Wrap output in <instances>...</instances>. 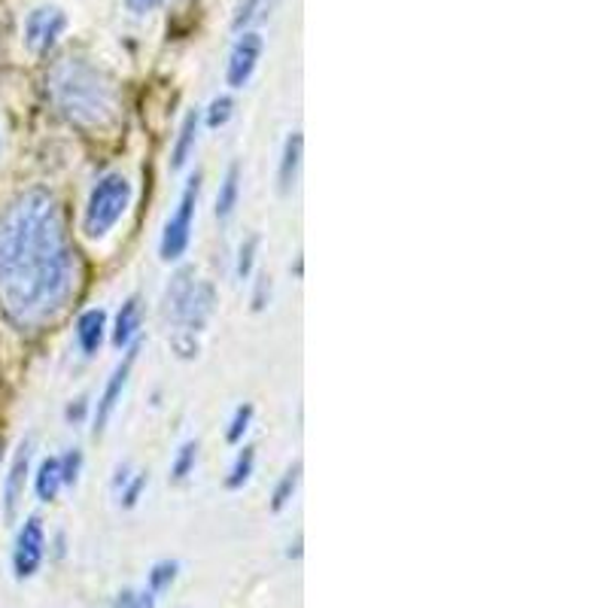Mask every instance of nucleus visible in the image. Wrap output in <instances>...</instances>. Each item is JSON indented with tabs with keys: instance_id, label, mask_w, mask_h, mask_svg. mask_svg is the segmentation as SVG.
Masks as SVG:
<instances>
[{
	"instance_id": "nucleus-20",
	"label": "nucleus",
	"mask_w": 608,
	"mask_h": 608,
	"mask_svg": "<svg viewBox=\"0 0 608 608\" xmlns=\"http://www.w3.org/2000/svg\"><path fill=\"white\" fill-rule=\"evenodd\" d=\"M195 459H198V442H186L180 447L177 459H174V469H171L174 481H186L189 478L192 469H195Z\"/></svg>"
},
{
	"instance_id": "nucleus-21",
	"label": "nucleus",
	"mask_w": 608,
	"mask_h": 608,
	"mask_svg": "<svg viewBox=\"0 0 608 608\" xmlns=\"http://www.w3.org/2000/svg\"><path fill=\"white\" fill-rule=\"evenodd\" d=\"M250 420H253V405H241L231 417V426H228L226 438L228 444H238L243 438V432L250 430Z\"/></svg>"
},
{
	"instance_id": "nucleus-23",
	"label": "nucleus",
	"mask_w": 608,
	"mask_h": 608,
	"mask_svg": "<svg viewBox=\"0 0 608 608\" xmlns=\"http://www.w3.org/2000/svg\"><path fill=\"white\" fill-rule=\"evenodd\" d=\"M231 110H235V104L231 98H216L210 104V110H207V128H222L231 119Z\"/></svg>"
},
{
	"instance_id": "nucleus-9",
	"label": "nucleus",
	"mask_w": 608,
	"mask_h": 608,
	"mask_svg": "<svg viewBox=\"0 0 608 608\" xmlns=\"http://www.w3.org/2000/svg\"><path fill=\"white\" fill-rule=\"evenodd\" d=\"M134 359H138V347H131L126 354V359L116 366V371L107 380V387H104L101 402H98V414H95V435H101L107 430V423L113 417L116 405L122 402V393H126V383L128 374H131V368H134Z\"/></svg>"
},
{
	"instance_id": "nucleus-27",
	"label": "nucleus",
	"mask_w": 608,
	"mask_h": 608,
	"mask_svg": "<svg viewBox=\"0 0 608 608\" xmlns=\"http://www.w3.org/2000/svg\"><path fill=\"white\" fill-rule=\"evenodd\" d=\"M126 3H128V10H131L134 15H150L155 13L165 0H126Z\"/></svg>"
},
{
	"instance_id": "nucleus-5",
	"label": "nucleus",
	"mask_w": 608,
	"mask_h": 608,
	"mask_svg": "<svg viewBox=\"0 0 608 608\" xmlns=\"http://www.w3.org/2000/svg\"><path fill=\"white\" fill-rule=\"evenodd\" d=\"M198 192H202V174H195V177L186 183L177 210H174V216L167 219L165 235H162V259H165V262H177L180 256L186 253V247H189L192 219H195Z\"/></svg>"
},
{
	"instance_id": "nucleus-2",
	"label": "nucleus",
	"mask_w": 608,
	"mask_h": 608,
	"mask_svg": "<svg viewBox=\"0 0 608 608\" xmlns=\"http://www.w3.org/2000/svg\"><path fill=\"white\" fill-rule=\"evenodd\" d=\"M50 91L55 107L67 122L89 131L110 128L119 119V91L113 79L83 58H64L50 74Z\"/></svg>"
},
{
	"instance_id": "nucleus-16",
	"label": "nucleus",
	"mask_w": 608,
	"mask_h": 608,
	"mask_svg": "<svg viewBox=\"0 0 608 608\" xmlns=\"http://www.w3.org/2000/svg\"><path fill=\"white\" fill-rule=\"evenodd\" d=\"M195 140H198V113L192 110V113H186V119H183L177 146H174V162H171L174 171H180V167L189 162L192 150H195Z\"/></svg>"
},
{
	"instance_id": "nucleus-15",
	"label": "nucleus",
	"mask_w": 608,
	"mask_h": 608,
	"mask_svg": "<svg viewBox=\"0 0 608 608\" xmlns=\"http://www.w3.org/2000/svg\"><path fill=\"white\" fill-rule=\"evenodd\" d=\"M62 463L52 456V459H43L37 469V481H34V487H37V496L43 499V502H52L55 496H58V490H62Z\"/></svg>"
},
{
	"instance_id": "nucleus-24",
	"label": "nucleus",
	"mask_w": 608,
	"mask_h": 608,
	"mask_svg": "<svg viewBox=\"0 0 608 608\" xmlns=\"http://www.w3.org/2000/svg\"><path fill=\"white\" fill-rule=\"evenodd\" d=\"M256 250H259V238H247L241 247V259H238V278H250V271H253L256 262Z\"/></svg>"
},
{
	"instance_id": "nucleus-3",
	"label": "nucleus",
	"mask_w": 608,
	"mask_h": 608,
	"mask_svg": "<svg viewBox=\"0 0 608 608\" xmlns=\"http://www.w3.org/2000/svg\"><path fill=\"white\" fill-rule=\"evenodd\" d=\"M214 304L216 292L210 283L195 280V271H180L165 292V317L177 326V332L195 335L214 314Z\"/></svg>"
},
{
	"instance_id": "nucleus-10",
	"label": "nucleus",
	"mask_w": 608,
	"mask_h": 608,
	"mask_svg": "<svg viewBox=\"0 0 608 608\" xmlns=\"http://www.w3.org/2000/svg\"><path fill=\"white\" fill-rule=\"evenodd\" d=\"M28 463H31V442L19 444L15 450L13 466H10V475H7V487H3V514L13 523L15 511L25 499V481H28Z\"/></svg>"
},
{
	"instance_id": "nucleus-1",
	"label": "nucleus",
	"mask_w": 608,
	"mask_h": 608,
	"mask_svg": "<svg viewBox=\"0 0 608 608\" xmlns=\"http://www.w3.org/2000/svg\"><path fill=\"white\" fill-rule=\"evenodd\" d=\"M74 250L58 202L22 192L0 216V302L22 326L55 317L74 292Z\"/></svg>"
},
{
	"instance_id": "nucleus-18",
	"label": "nucleus",
	"mask_w": 608,
	"mask_h": 608,
	"mask_svg": "<svg viewBox=\"0 0 608 608\" xmlns=\"http://www.w3.org/2000/svg\"><path fill=\"white\" fill-rule=\"evenodd\" d=\"M298 478H302V466L295 463V466H292V469L286 471L283 478H280L278 490H274V502H271V508H274V511H283V508L290 506L292 493H295V487H298Z\"/></svg>"
},
{
	"instance_id": "nucleus-28",
	"label": "nucleus",
	"mask_w": 608,
	"mask_h": 608,
	"mask_svg": "<svg viewBox=\"0 0 608 608\" xmlns=\"http://www.w3.org/2000/svg\"><path fill=\"white\" fill-rule=\"evenodd\" d=\"M265 290H268V278H259V290H256V298H253L256 311H262V307H265Z\"/></svg>"
},
{
	"instance_id": "nucleus-26",
	"label": "nucleus",
	"mask_w": 608,
	"mask_h": 608,
	"mask_svg": "<svg viewBox=\"0 0 608 608\" xmlns=\"http://www.w3.org/2000/svg\"><path fill=\"white\" fill-rule=\"evenodd\" d=\"M143 487H146V475H138V478H134V484H128V490L122 493V506H126V508L138 506V499H140V493H143Z\"/></svg>"
},
{
	"instance_id": "nucleus-6",
	"label": "nucleus",
	"mask_w": 608,
	"mask_h": 608,
	"mask_svg": "<svg viewBox=\"0 0 608 608\" xmlns=\"http://www.w3.org/2000/svg\"><path fill=\"white\" fill-rule=\"evenodd\" d=\"M64 31H67V13H64L62 7L43 3V7L28 13L25 46L34 52V55H46V52L62 40Z\"/></svg>"
},
{
	"instance_id": "nucleus-19",
	"label": "nucleus",
	"mask_w": 608,
	"mask_h": 608,
	"mask_svg": "<svg viewBox=\"0 0 608 608\" xmlns=\"http://www.w3.org/2000/svg\"><path fill=\"white\" fill-rule=\"evenodd\" d=\"M177 572H180V563H171V560L155 563L150 572V594H165L167 587L177 582Z\"/></svg>"
},
{
	"instance_id": "nucleus-13",
	"label": "nucleus",
	"mask_w": 608,
	"mask_h": 608,
	"mask_svg": "<svg viewBox=\"0 0 608 608\" xmlns=\"http://www.w3.org/2000/svg\"><path fill=\"white\" fill-rule=\"evenodd\" d=\"M138 329H140V298L138 295H131V298L119 307V314H116V329H113L116 347H128V344L134 341Z\"/></svg>"
},
{
	"instance_id": "nucleus-14",
	"label": "nucleus",
	"mask_w": 608,
	"mask_h": 608,
	"mask_svg": "<svg viewBox=\"0 0 608 608\" xmlns=\"http://www.w3.org/2000/svg\"><path fill=\"white\" fill-rule=\"evenodd\" d=\"M238 195H241V165H228L226 177L219 183V195H216V216L228 219L238 207Z\"/></svg>"
},
{
	"instance_id": "nucleus-12",
	"label": "nucleus",
	"mask_w": 608,
	"mask_h": 608,
	"mask_svg": "<svg viewBox=\"0 0 608 608\" xmlns=\"http://www.w3.org/2000/svg\"><path fill=\"white\" fill-rule=\"evenodd\" d=\"M302 150H304V138L298 131H292L290 138H286V146H283V159H280V192L286 195V192L295 186V180H298V167H302Z\"/></svg>"
},
{
	"instance_id": "nucleus-25",
	"label": "nucleus",
	"mask_w": 608,
	"mask_h": 608,
	"mask_svg": "<svg viewBox=\"0 0 608 608\" xmlns=\"http://www.w3.org/2000/svg\"><path fill=\"white\" fill-rule=\"evenodd\" d=\"M62 463V481L64 484H76L79 478V466H83V454L79 450H70V454L58 459Z\"/></svg>"
},
{
	"instance_id": "nucleus-8",
	"label": "nucleus",
	"mask_w": 608,
	"mask_h": 608,
	"mask_svg": "<svg viewBox=\"0 0 608 608\" xmlns=\"http://www.w3.org/2000/svg\"><path fill=\"white\" fill-rule=\"evenodd\" d=\"M46 554V535H43V523L40 518H28L25 526L19 530L13 551V569L15 578H31L40 569Z\"/></svg>"
},
{
	"instance_id": "nucleus-11",
	"label": "nucleus",
	"mask_w": 608,
	"mask_h": 608,
	"mask_svg": "<svg viewBox=\"0 0 608 608\" xmlns=\"http://www.w3.org/2000/svg\"><path fill=\"white\" fill-rule=\"evenodd\" d=\"M104 329H107V314H104V311H86V314L79 317V323H76V338H79L83 354H98V347L104 344Z\"/></svg>"
},
{
	"instance_id": "nucleus-7",
	"label": "nucleus",
	"mask_w": 608,
	"mask_h": 608,
	"mask_svg": "<svg viewBox=\"0 0 608 608\" xmlns=\"http://www.w3.org/2000/svg\"><path fill=\"white\" fill-rule=\"evenodd\" d=\"M262 50H265V40L256 31H243L241 37L235 40L226 64V83L231 89H243L250 83V76L256 74L259 58H262Z\"/></svg>"
},
{
	"instance_id": "nucleus-17",
	"label": "nucleus",
	"mask_w": 608,
	"mask_h": 608,
	"mask_svg": "<svg viewBox=\"0 0 608 608\" xmlns=\"http://www.w3.org/2000/svg\"><path fill=\"white\" fill-rule=\"evenodd\" d=\"M253 463H256V450L253 447H243L241 454H238V459H235L231 471H228V478H226L228 490H238V487H243V484L250 481V475H253Z\"/></svg>"
},
{
	"instance_id": "nucleus-4",
	"label": "nucleus",
	"mask_w": 608,
	"mask_h": 608,
	"mask_svg": "<svg viewBox=\"0 0 608 608\" xmlns=\"http://www.w3.org/2000/svg\"><path fill=\"white\" fill-rule=\"evenodd\" d=\"M128 204H131V183L122 174H107V177H101L95 183L89 204H86L83 231L89 238H104L126 216Z\"/></svg>"
},
{
	"instance_id": "nucleus-22",
	"label": "nucleus",
	"mask_w": 608,
	"mask_h": 608,
	"mask_svg": "<svg viewBox=\"0 0 608 608\" xmlns=\"http://www.w3.org/2000/svg\"><path fill=\"white\" fill-rule=\"evenodd\" d=\"M113 608H155V594L150 590H126L116 596Z\"/></svg>"
}]
</instances>
